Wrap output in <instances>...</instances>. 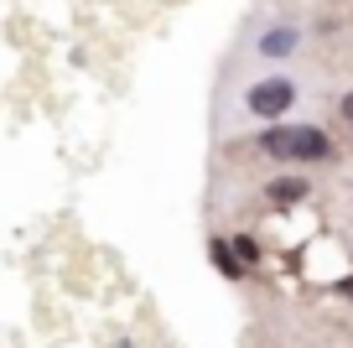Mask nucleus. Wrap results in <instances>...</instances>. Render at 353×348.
I'll return each mask as SVG.
<instances>
[{
  "label": "nucleus",
  "instance_id": "f257e3e1",
  "mask_svg": "<svg viewBox=\"0 0 353 348\" xmlns=\"http://www.w3.org/2000/svg\"><path fill=\"white\" fill-rule=\"evenodd\" d=\"M265 156H286V162H327L332 141L317 130V125H276V130L260 135Z\"/></svg>",
  "mask_w": 353,
  "mask_h": 348
},
{
  "label": "nucleus",
  "instance_id": "f03ea898",
  "mask_svg": "<svg viewBox=\"0 0 353 348\" xmlns=\"http://www.w3.org/2000/svg\"><path fill=\"white\" fill-rule=\"evenodd\" d=\"M291 104H296V84H291V78H260V84L244 94V109L260 115V120H276Z\"/></svg>",
  "mask_w": 353,
  "mask_h": 348
},
{
  "label": "nucleus",
  "instance_id": "7ed1b4c3",
  "mask_svg": "<svg viewBox=\"0 0 353 348\" xmlns=\"http://www.w3.org/2000/svg\"><path fill=\"white\" fill-rule=\"evenodd\" d=\"M307 193H312V182H301V177H276V182L265 187V197H270V203H281V208H286V203H301Z\"/></svg>",
  "mask_w": 353,
  "mask_h": 348
},
{
  "label": "nucleus",
  "instance_id": "20e7f679",
  "mask_svg": "<svg viewBox=\"0 0 353 348\" xmlns=\"http://www.w3.org/2000/svg\"><path fill=\"white\" fill-rule=\"evenodd\" d=\"M208 255H213V265H219L229 281H239V276H244V265H239V255H234V244H229V240H213V244H208Z\"/></svg>",
  "mask_w": 353,
  "mask_h": 348
},
{
  "label": "nucleus",
  "instance_id": "39448f33",
  "mask_svg": "<svg viewBox=\"0 0 353 348\" xmlns=\"http://www.w3.org/2000/svg\"><path fill=\"white\" fill-rule=\"evenodd\" d=\"M291 47H296V32H291V26H276V32L260 37V52H265V57H286Z\"/></svg>",
  "mask_w": 353,
  "mask_h": 348
},
{
  "label": "nucleus",
  "instance_id": "423d86ee",
  "mask_svg": "<svg viewBox=\"0 0 353 348\" xmlns=\"http://www.w3.org/2000/svg\"><path fill=\"white\" fill-rule=\"evenodd\" d=\"M234 255H239L244 271H250V265H260V244H254V240H234Z\"/></svg>",
  "mask_w": 353,
  "mask_h": 348
},
{
  "label": "nucleus",
  "instance_id": "0eeeda50",
  "mask_svg": "<svg viewBox=\"0 0 353 348\" xmlns=\"http://www.w3.org/2000/svg\"><path fill=\"white\" fill-rule=\"evenodd\" d=\"M343 120H348V125H353V94H348V99H343Z\"/></svg>",
  "mask_w": 353,
  "mask_h": 348
},
{
  "label": "nucleus",
  "instance_id": "6e6552de",
  "mask_svg": "<svg viewBox=\"0 0 353 348\" xmlns=\"http://www.w3.org/2000/svg\"><path fill=\"white\" fill-rule=\"evenodd\" d=\"M338 291H343V296H353V276H348V281H338Z\"/></svg>",
  "mask_w": 353,
  "mask_h": 348
}]
</instances>
